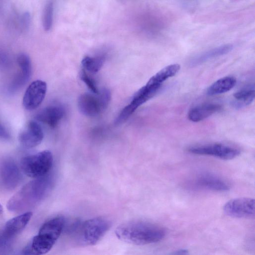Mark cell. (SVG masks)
I'll list each match as a JSON object with an SVG mask.
<instances>
[{
  "mask_svg": "<svg viewBox=\"0 0 255 255\" xmlns=\"http://www.w3.org/2000/svg\"><path fill=\"white\" fill-rule=\"evenodd\" d=\"M45 179L39 177L26 184L9 200L7 209L9 211L19 212L38 202L46 192L48 185Z\"/></svg>",
  "mask_w": 255,
  "mask_h": 255,
  "instance_id": "3957f363",
  "label": "cell"
},
{
  "mask_svg": "<svg viewBox=\"0 0 255 255\" xmlns=\"http://www.w3.org/2000/svg\"><path fill=\"white\" fill-rule=\"evenodd\" d=\"M180 69V65L178 64L168 65L153 75L148 81L152 84L161 85L168 78L175 75Z\"/></svg>",
  "mask_w": 255,
  "mask_h": 255,
  "instance_id": "ffe728a7",
  "label": "cell"
},
{
  "mask_svg": "<svg viewBox=\"0 0 255 255\" xmlns=\"http://www.w3.org/2000/svg\"><path fill=\"white\" fill-rule=\"evenodd\" d=\"M64 225L65 219L62 216L54 217L44 223L29 244L32 254L43 255L50 251L60 237Z\"/></svg>",
  "mask_w": 255,
  "mask_h": 255,
  "instance_id": "7a4b0ae2",
  "label": "cell"
},
{
  "mask_svg": "<svg viewBox=\"0 0 255 255\" xmlns=\"http://www.w3.org/2000/svg\"><path fill=\"white\" fill-rule=\"evenodd\" d=\"M161 86L148 81L134 95L130 103L123 109L117 118L115 124L119 125L126 121L139 106L153 97Z\"/></svg>",
  "mask_w": 255,
  "mask_h": 255,
  "instance_id": "52a82bcc",
  "label": "cell"
},
{
  "mask_svg": "<svg viewBox=\"0 0 255 255\" xmlns=\"http://www.w3.org/2000/svg\"><path fill=\"white\" fill-rule=\"evenodd\" d=\"M53 3L49 1L46 5L43 14L42 23L45 31H48L52 27L53 22Z\"/></svg>",
  "mask_w": 255,
  "mask_h": 255,
  "instance_id": "603a6c76",
  "label": "cell"
},
{
  "mask_svg": "<svg viewBox=\"0 0 255 255\" xmlns=\"http://www.w3.org/2000/svg\"><path fill=\"white\" fill-rule=\"evenodd\" d=\"M32 216V212H26L10 219L4 226V234L11 237L18 234L27 225Z\"/></svg>",
  "mask_w": 255,
  "mask_h": 255,
  "instance_id": "2e32d148",
  "label": "cell"
},
{
  "mask_svg": "<svg viewBox=\"0 0 255 255\" xmlns=\"http://www.w3.org/2000/svg\"><path fill=\"white\" fill-rule=\"evenodd\" d=\"M43 138L40 125L35 121H29L18 136L20 143L24 147L32 148L39 145Z\"/></svg>",
  "mask_w": 255,
  "mask_h": 255,
  "instance_id": "7c38bea8",
  "label": "cell"
},
{
  "mask_svg": "<svg viewBox=\"0 0 255 255\" xmlns=\"http://www.w3.org/2000/svg\"><path fill=\"white\" fill-rule=\"evenodd\" d=\"M1 176L3 183L8 188L16 186L19 180V173L15 164L12 162H6L1 167Z\"/></svg>",
  "mask_w": 255,
  "mask_h": 255,
  "instance_id": "e0dca14e",
  "label": "cell"
},
{
  "mask_svg": "<svg viewBox=\"0 0 255 255\" xmlns=\"http://www.w3.org/2000/svg\"><path fill=\"white\" fill-rule=\"evenodd\" d=\"M17 62L20 72L19 73L11 85L12 89L14 90L20 88L29 80L32 70L30 59L26 54H19L17 57Z\"/></svg>",
  "mask_w": 255,
  "mask_h": 255,
  "instance_id": "5bb4252c",
  "label": "cell"
},
{
  "mask_svg": "<svg viewBox=\"0 0 255 255\" xmlns=\"http://www.w3.org/2000/svg\"><path fill=\"white\" fill-rule=\"evenodd\" d=\"M30 15L28 13L26 12L23 14L21 18V21L23 26L25 27H27L30 22Z\"/></svg>",
  "mask_w": 255,
  "mask_h": 255,
  "instance_id": "484cf974",
  "label": "cell"
},
{
  "mask_svg": "<svg viewBox=\"0 0 255 255\" xmlns=\"http://www.w3.org/2000/svg\"><path fill=\"white\" fill-rule=\"evenodd\" d=\"M190 184L194 188L216 191H228L231 187L225 180L208 173L197 175L192 179Z\"/></svg>",
  "mask_w": 255,
  "mask_h": 255,
  "instance_id": "8fae6325",
  "label": "cell"
},
{
  "mask_svg": "<svg viewBox=\"0 0 255 255\" xmlns=\"http://www.w3.org/2000/svg\"><path fill=\"white\" fill-rule=\"evenodd\" d=\"M110 224V222L104 217H96L83 222L78 229L81 241L87 245H95L105 235Z\"/></svg>",
  "mask_w": 255,
  "mask_h": 255,
  "instance_id": "5b68a950",
  "label": "cell"
},
{
  "mask_svg": "<svg viewBox=\"0 0 255 255\" xmlns=\"http://www.w3.org/2000/svg\"><path fill=\"white\" fill-rule=\"evenodd\" d=\"M233 48L232 44H226L215 48L194 58L190 64L191 66L200 65L209 59L228 53Z\"/></svg>",
  "mask_w": 255,
  "mask_h": 255,
  "instance_id": "ac0fdd59",
  "label": "cell"
},
{
  "mask_svg": "<svg viewBox=\"0 0 255 255\" xmlns=\"http://www.w3.org/2000/svg\"><path fill=\"white\" fill-rule=\"evenodd\" d=\"M117 237L130 244L145 245L157 243L166 234L164 228L158 225L142 221H134L123 224L115 230Z\"/></svg>",
  "mask_w": 255,
  "mask_h": 255,
  "instance_id": "6da1fadb",
  "label": "cell"
},
{
  "mask_svg": "<svg viewBox=\"0 0 255 255\" xmlns=\"http://www.w3.org/2000/svg\"><path fill=\"white\" fill-rule=\"evenodd\" d=\"M228 216L237 218H254L255 201L254 198L241 197L232 199L223 207Z\"/></svg>",
  "mask_w": 255,
  "mask_h": 255,
  "instance_id": "9c48e42d",
  "label": "cell"
},
{
  "mask_svg": "<svg viewBox=\"0 0 255 255\" xmlns=\"http://www.w3.org/2000/svg\"><path fill=\"white\" fill-rule=\"evenodd\" d=\"M53 160L51 151L45 150L22 158L20 167L27 176L38 178L45 175L49 171Z\"/></svg>",
  "mask_w": 255,
  "mask_h": 255,
  "instance_id": "277c9868",
  "label": "cell"
},
{
  "mask_svg": "<svg viewBox=\"0 0 255 255\" xmlns=\"http://www.w3.org/2000/svg\"><path fill=\"white\" fill-rule=\"evenodd\" d=\"M236 84L234 77L222 78L213 83L207 89V94L213 96L227 92L232 89Z\"/></svg>",
  "mask_w": 255,
  "mask_h": 255,
  "instance_id": "d6986e66",
  "label": "cell"
},
{
  "mask_svg": "<svg viewBox=\"0 0 255 255\" xmlns=\"http://www.w3.org/2000/svg\"><path fill=\"white\" fill-rule=\"evenodd\" d=\"M80 78L93 93L98 94L99 92L95 81L84 70L80 73Z\"/></svg>",
  "mask_w": 255,
  "mask_h": 255,
  "instance_id": "cb8c5ba5",
  "label": "cell"
},
{
  "mask_svg": "<svg viewBox=\"0 0 255 255\" xmlns=\"http://www.w3.org/2000/svg\"><path fill=\"white\" fill-rule=\"evenodd\" d=\"M64 113V108L60 106H49L39 111L35 115V119L50 127L54 128L62 119Z\"/></svg>",
  "mask_w": 255,
  "mask_h": 255,
  "instance_id": "4fadbf2b",
  "label": "cell"
},
{
  "mask_svg": "<svg viewBox=\"0 0 255 255\" xmlns=\"http://www.w3.org/2000/svg\"><path fill=\"white\" fill-rule=\"evenodd\" d=\"M234 106L238 108L250 104L255 98L254 86H250L240 90L234 93Z\"/></svg>",
  "mask_w": 255,
  "mask_h": 255,
  "instance_id": "44dd1931",
  "label": "cell"
},
{
  "mask_svg": "<svg viewBox=\"0 0 255 255\" xmlns=\"http://www.w3.org/2000/svg\"><path fill=\"white\" fill-rule=\"evenodd\" d=\"M222 106L218 104L206 103L196 106L190 110L188 119L193 122H198L218 112Z\"/></svg>",
  "mask_w": 255,
  "mask_h": 255,
  "instance_id": "9a60e30c",
  "label": "cell"
},
{
  "mask_svg": "<svg viewBox=\"0 0 255 255\" xmlns=\"http://www.w3.org/2000/svg\"><path fill=\"white\" fill-rule=\"evenodd\" d=\"M2 211H3L2 207V206L1 205V204H0V215H1V214H2Z\"/></svg>",
  "mask_w": 255,
  "mask_h": 255,
  "instance_id": "4316f807",
  "label": "cell"
},
{
  "mask_svg": "<svg viewBox=\"0 0 255 255\" xmlns=\"http://www.w3.org/2000/svg\"><path fill=\"white\" fill-rule=\"evenodd\" d=\"M10 135L7 129L1 124H0V137L7 139Z\"/></svg>",
  "mask_w": 255,
  "mask_h": 255,
  "instance_id": "d4e9b609",
  "label": "cell"
},
{
  "mask_svg": "<svg viewBox=\"0 0 255 255\" xmlns=\"http://www.w3.org/2000/svg\"><path fill=\"white\" fill-rule=\"evenodd\" d=\"M105 61L104 56L95 57L85 56L82 61L83 67L92 73L98 72L102 68Z\"/></svg>",
  "mask_w": 255,
  "mask_h": 255,
  "instance_id": "7402d4cb",
  "label": "cell"
},
{
  "mask_svg": "<svg viewBox=\"0 0 255 255\" xmlns=\"http://www.w3.org/2000/svg\"><path fill=\"white\" fill-rule=\"evenodd\" d=\"M188 151L195 154L212 156L224 160L234 159L241 152L236 147L222 143L192 146L188 148Z\"/></svg>",
  "mask_w": 255,
  "mask_h": 255,
  "instance_id": "ba28073f",
  "label": "cell"
},
{
  "mask_svg": "<svg viewBox=\"0 0 255 255\" xmlns=\"http://www.w3.org/2000/svg\"><path fill=\"white\" fill-rule=\"evenodd\" d=\"M110 99V92L106 89L97 95L87 93L82 94L78 100V108L84 115L95 117L106 109Z\"/></svg>",
  "mask_w": 255,
  "mask_h": 255,
  "instance_id": "8992f818",
  "label": "cell"
},
{
  "mask_svg": "<svg viewBox=\"0 0 255 255\" xmlns=\"http://www.w3.org/2000/svg\"><path fill=\"white\" fill-rule=\"evenodd\" d=\"M47 90L46 83L37 80L32 82L27 87L23 97V106L27 110L36 109L44 100Z\"/></svg>",
  "mask_w": 255,
  "mask_h": 255,
  "instance_id": "30bf717a",
  "label": "cell"
}]
</instances>
